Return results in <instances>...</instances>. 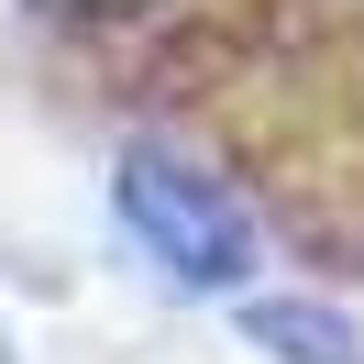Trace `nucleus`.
I'll list each match as a JSON object with an SVG mask.
<instances>
[{"instance_id":"3","label":"nucleus","mask_w":364,"mask_h":364,"mask_svg":"<svg viewBox=\"0 0 364 364\" xmlns=\"http://www.w3.org/2000/svg\"><path fill=\"white\" fill-rule=\"evenodd\" d=\"M67 11H133V0H67Z\"/></svg>"},{"instance_id":"1","label":"nucleus","mask_w":364,"mask_h":364,"mask_svg":"<svg viewBox=\"0 0 364 364\" xmlns=\"http://www.w3.org/2000/svg\"><path fill=\"white\" fill-rule=\"evenodd\" d=\"M122 232L177 287H243L254 276V221L232 210V188H210L177 155H122Z\"/></svg>"},{"instance_id":"2","label":"nucleus","mask_w":364,"mask_h":364,"mask_svg":"<svg viewBox=\"0 0 364 364\" xmlns=\"http://www.w3.org/2000/svg\"><path fill=\"white\" fill-rule=\"evenodd\" d=\"M254 331L287 342V364H353V331L320 320V309H254Z\"/></svg>"}]
</instances>
